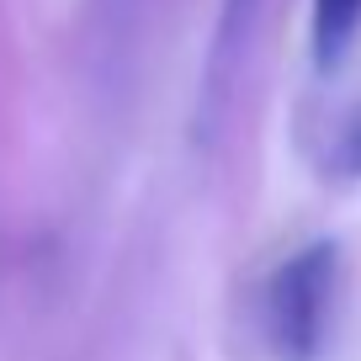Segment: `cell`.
<instances>
[{
    "label": "cell",
    "mask_w": 361,
    "mask_h": 361,
    "mask_svg": "<svg viewBox=\"0 0 361 361\" xmlns=\"http://www.w3.org/2000/svg\"><path fill=\"white\" fill-rule=\"evenodd\" d=\"M361 32V0H314V59L335 69Z\"/></svg>",
    "instance_id": "3"
},
{
    "label": "cell",
    "mask_w": 361,
    "mask_h": 361,
    "mask_svg": "<svg viewBox=\"0 0 361 361\" xmlns=\"http://www.w3.org/2000/svg\"><path fill=\"white\" fill-rule=\"evenodd\" d=\"M250 22H255V0H224L218 11V37H213V54H207V75H202V102H197V123L202 133H213L218 123V106L228 96V75H234V59L250 37Z\"/></svg>",
    "instance_id": "2"
},
{
    "label": "cell",
    "mask_w": 361,
    "mask_h": 361,
    "mask_svg": "<svg viewBox=\"0 0 361 361\" xmlns=\"http://www.w3.org/2000/svg\"><path fill=\"white\" fill-rule=\"evenodd\" d=\"M340 250L329 239L293 250L266 282V335L282 361H319L329 345Z\"/></svg>",
    "instance_id": "1"
},
{
    "label": "cell",
    "mask_w": 361,
    "mask_h": 361,
    "mask_svg": "<svg viewBox=\"0 0 361 361\" xmlns=\"http://www.w3.org/2000/svg\"><path fill=\"white\" fill-rule=\"evenodd\" d=\"M345 154H350V159H345V165H350V170H361V128H356V133H350V144H345Z\"/></svg>",
    "instance_id": "4"
}]
</instances>
